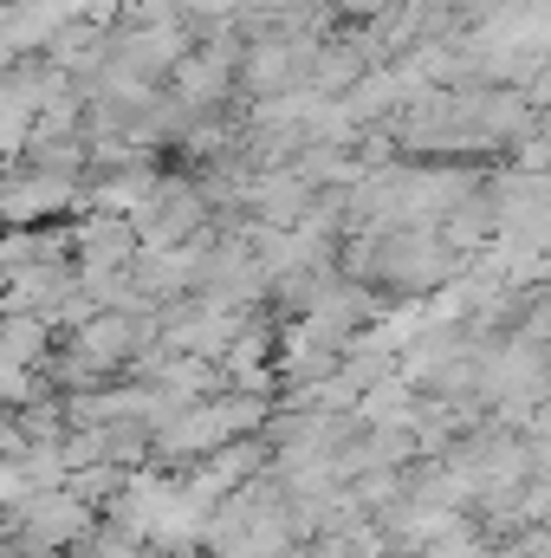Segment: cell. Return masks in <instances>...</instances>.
Segmentation results:
<instances>
[{"label": "cell", "instance_id": "cell-1", "mask_svg": "<svg viewBox=\"0 0 551 558\" xmlns=\"http://www.w3.org/2000/svg\"><path fill=\"white\" fill-rule=\"evenodd\" d=\"M208 221L215 215H208L195 175H156V189L131 215V234H137V247H188V241L208 234Z\"/></svg>", "mask_w": 551, "mask_h": 558}, {"label": "cell", "instance_id": "cell-2", "mask_svg": "<svg viewBox=\"0 0 551 558\" xmlns=\"http://www.w3.org/2000/svg\"><path fill=\"white\" fill-rule=\"evenodd\" d=\"M78 208V182H59V175H39L26 162H13L0 175V228H52L59 215Z\"/></svg>", "mask_w": 551, "mask_h": 558}, {"label": "cell", "instance_id": "cell-3", "mask_svg": "<svg viewBox=\"0 0 551 558\" xmlns=\"http://www.w3.org/2000/svg\"><path fill=\"white\" fill-rule=\"evenodd\" d=\"M137 260V234L124 215H78L72 221V267L85 274H124Z\"/></svg>", "mask_w": 551, "mask_h": 558}, {"label": "cell", "instance_id": "cell-4", "mask_svg": "<svg viewBox=\"0 0 551 558\" xmlns=\"http://www.w3.org/2000/svg\"><path fill=\"white\" fill-rule=\"evenodd\" d=\"M52 338H59V331H52L39 312H0V364H13V371H33V377H39V364H46Z\"/></svg>", "mask_w": 551, "mask_h": 558}, {"label": "cell", "instance_id": "cell-5", "mask_svg": "<svg viewBox=\"0 0 551 558\" xmlns=\"http://www.w3.org/2000/svg\"><path fill=\"white\" fill-rule=\"evenodd\" d=\"M0 558H13V553H7V533H0Z\"/></svg>", "mask_w": 551, "mask_h": 558}]
</instances>
